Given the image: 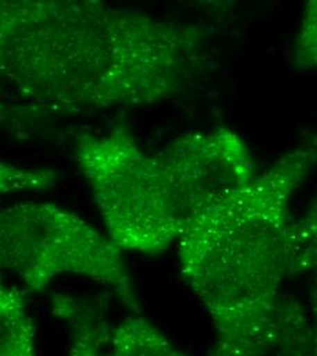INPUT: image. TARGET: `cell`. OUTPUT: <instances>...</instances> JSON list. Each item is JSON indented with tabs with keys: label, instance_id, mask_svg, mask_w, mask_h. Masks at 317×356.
<instances>
[{
	"label": "cell",
	"instance_id": "obj_1",
	"mask_svg": "<svg viewBox=\"0 0 317 356\" xmlns=\"http://www.w3.org/2000/svg\"><path fill=\"white\" fill-rule=\"evenodd\" d=\"M208 67L200 25L98 0H0V88L49 113L156 104Z\"/></svg>",
	"mask_w": 317,
	"mask_h": 356
},
{
	"label": "cell",
	"instance_id": "obj_2",
	"mask_svg": "<svg viewBox=\"0 0 317 356\" xmlns=\"http://www.w3.org/2000/svg\"><path fill=\"white\" fill-rule=\"evenodd\" d=\"M316 163L317 137L211 202L182 233V274L214 323L212 356H267L277 346L291 199Z\"/></svg>",
	"mask_w": 317,
	"mask_h": 356
},
{
	"label": "cell",
	"instance_id": "obj_3",
	"mask_svg": "<svg viewBox=\"0 0 317 356\" xmlns=\"http://www.w3.org/2000/svg\"><path fill=\"white\" fill-rule=\"evenodd\" d=\"M74 156L110 240L145 255L178 243L205 206L255 175L246 143L230 129L185 134L146 152L129 129L115 127L78 137Z\"/></svg>",
	"mask_w": 317,
	"mask_h": 356
},
{
	"label": "cell",
	"instance_id": "obj_4",
	"mask_svg": "<svg viewBox=\"0 0 317 356\" xmlns=\"http://www.w3.org/2000/svg\"><path fill=\"white\" fill-rule=\"evenodd\" d=\"M43 292L60 275H80L111 289L138 314L135 285L122 251L76 213L51 203L0 210V273Z\"/></svg>",
	"mask_w": 317,
	"mask_h": 356
},
{
	"label": "cell",
	"instance_id": "obj_5",
	"mask_svg": "<svg viewBox=\"0 0 317 356\" xmlns=\"http://www.w3.org/2000/svg\"><path fill=\"white\" fill-rule=\"evenodd\" d=\"M53 314L66 322L70 330L69 356H100L110 337L104 312L96 302L66 295H56Z\"/></svg>",
	"mask_w": 317,
	"mask_h": 356
},
{
	"label": "cell",
	"instance_id": "obj_6",
	"mask_svg": "<svg viewBox=\"0 0 317 356\" xmlns=\"http://www.w3.org/2000/svg\"><path fill=\"white\" fill-rule=\"evenodd\" d=\"M0 356H36V327L22 295L0 275Z\"/></svg>",
	"mask_w": 317,
	"mask_h": 356
},
{
	"label": "cell",
	"instance_id": "obj_7",
	"mask_svg": "<svg viewBox=\"0 0 317 356\" xmlns=\"http://www.w3.org/2000/svg\"><path fill=\"white\" fill-rule=\"evenodd\" d=\"M100 356H186L157 327L129 316L110 330L107 350Z\"/></svg>",
	"mask_w": 317,
	"mask_h": 356
},
{
	"label": "cell",
	"instance_id": "obj_8",
	"mask_svg": "<svg viewBox=\"0 0 317 356\" xmlns=\"http://www.w3.org/2000/svg\"><path fill=\"white\" fill-rule=\"evenodd\" d=\"M290 274H305L317 288V193L301 218L293 221L289 234Z\"/></svg>",
	"mask_w": 317,
	"mask_h": 356
},
{
	"label": "cell",
	"instance_id": "obj_9",
	"mask_svg": "<svg viewBox=\"0 0 317 356\" xmlns=\"http://www.w3.org/2000/svg\"><path fill=\"white\" fill-rule=\"evenodd\" d=\"M58 175L52 170L29 169L0 161V196L14 192H42L53 186Z\"/></svg>",
	"mask_w": 317,
	"mask_h": 356
},
{
	"label": "cell",
	"instance_id": "obj_10",
	"mask_svg": "<svg viewBox=\"0 0 317 356\" xmlns=\"http://www.w3.org/2000/svg\"><path fill=\"white\" fill-rule=\"evenodd\" d=\"M293 66L297 70H317V0L304 7L293 47Z\"/></svg>",
	"mask_w": 317,
	"mask_h": 356
},
{
	"label": "cell",
	"instance_id": "obj_11",
	"mask_svg": "<svg viewBox=\"0 0 317 356\" xmlns=\"http://www.w3.org/2000/svg\"><path fill=\"white\" fill-rule=\"evenodd\" d=\"M48 113L21 100L6 97L0 89V128L22 134L42 127Z\"/></svg>",
	"mask_w": 317,
	"mask_h": 356
},
{
	"label": "cell",
	"instance_id": "obj_12",
	"mask_svg": "<svg viewBox=\"0 0 317 356\" xmlns=\"http://www.w3.org/2000/svg\"><path fill=\"white\" fill-rule=\"evenodd\" d=\"M312 315H314V326H312V341L308 356H317V288L312 286Z\"/></svg>",
	"mask_w": 317,
	"mask_h": 356
}]
</instances>
